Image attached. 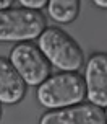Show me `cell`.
<instances>
[{
  "label": "cell",
  "instance_id": "cell-1",
  "mask_svg": "<svg viewBox=\"0 0 107 124\" xmlns=\"http://www.w3.org/2000/svg\"><path fill=\"white\" fill-rule=\"evenodd\" d=\"M38 101L45 109H62L84 101L86 85L78 72H58L49 75L36 92Z\"/></svg>",
  "mask_w": 107,
  "mask_h": 124
},
{
  "label": "cell",
  "instance_id": "cell-2",
  "mask_svg": "<svg viewBox=\"0 0 107 124\" xmlns=\"http://www.w3.org/2000/svg\"><path fill=\"white\" fill-rule=\"evenodd\" d=\"M38 47L50 65L60 72H78L84 65V54L80 44L67 31L47 26L38 38Z\"/></svg>",
  "mask_w": 107,
  "mask_h": 124
},
{
  "label": "cell",
  "instance_id": "cell-3",
  "mask_svg": "<svg viewBox=\"0 0 107 124\" xmlns=\"http://www.w3.org/2000/svg\"><path fill=\"white\" fill-rule=\"evenodd\" d=\"M47 28L41 12L25 7L0 10V43H26L38 39Z\"/></svg>",
  "mask_w": 107,
  "mask_h": 124
},
{
  "label": "cell",
  "instance_id": "cell-4",
  "mask_svg": "<svg viewBox=\"0 0 107 124\" xmlns=\"http://www.w3.org/2000/svg\"><path fill=\"white\" fill-rule=\"evenodd\" d=\"M8 61L23 78L26 87H39L50 75V64L32 41L18 43L12 49Z\"/></svg>",
  "mask_w": 107,
  "mask_h": 124
},
{
  "label": "cell",
  "instance_id": "cell-5",
  "mask_svg": "<svg viewBox=\"0 0 107 124\" xmlns=\"http://www.w3.org/2000/svg\"><path fill=\"white\" fill-rule=\"evenodd\" d=\"M86 98L91 105L107 108V52H94L86 61Z\"/></svg>",
  "mask_w": 107,
  "mask_h": 124
},
{
  "label": "cell",
  "instance_id": "cell-6",
  "mask_svg": "<svg viewBox=\"0 0 107 124\" xmlns=\"http://www.w3.org/2000/svg\"><path fill=\"white\" fill-rule=\"evenodd\" d=\"M39 124H106L104 109L91 103H80L62 109H49Z\"/></svg>",
  "mask_w": 107,
  "mask_h": 124
},
{
  "label": "cell",
  "instance_id": "cell-7",
  "mask_svg": "<svg viewBox=\"0 0 107 124\" xmlns=\"http://www.w3.org/2000/svg\"><path fill=\"white\" fill-rule=\"evenodd\" d=\"M26 95V83L12 62L0 56V105H16Z\"/></svg>",
  "mask_w": 107,
  "mask_h": 124
},
{
  "label": "cell",
  "instance_id": "cell-8",
  "mask_svg": "<svg viewBox=\"0 0 107 124\" xmlns=\"http://www.w3.org/2000/svg\"><path fill=\"white\" fill-rule=\"evenodd\" d=\"M81 0H47V15L60 25H68L78 18Z\"/></svg>",
  "mask_w": 107,
  "mask_h": 124
},
{
  "label": "cell",
  "instance_id": "cell-9",
  "mask_svg": "<svg viewBox=\"0 0 107 124\" xmlns=\"http://www.w3.org/2000/svg\"><path fill=\"white\" fill-rule=\"evenodd\" d=\"M18 2L21 7L29 8V10H38V12H41L47 5V0H18Z\"/></svg>",
  "mask_w": 107,
  "mask_h": 124
},
{
  "label": "cell",
  "instance_id": "cell-10",
  "mask_svg": "<svg viewBox=\"0 0 107 124\" xmlns=\"http://www.w3.org/2000/svg\"><path fill=\"white\" fill-rule=\"evenodd\" d=\"M15 0H0V10H5V8H10L13 5Z\"/></svg>",
  "mask_w": 107,
  "mask_h": 124
},
{
  "label": "cell",
  "instance_id": "cell-11",
  "mask_svg": "<svg viewBox=\"0 0 107 124\" xmlns=\"http://www.w3.org/2000/svg\"><path fill=\"white\" fill-rule=\"evenodd\" d=\"M93 3L102 10H107V0H93Z\"/></svg>",
  "mask_w": 107,
  "mask_h": 124
},
{
  "label": "cell",
  "instance_id": "cell-12",
  "mask_svg": "<svg viewBox=\"0 0 107 124\" xmlns=\"http://www.w3.org/2000/svg\"><path fill=\"white\" fill-rule=\"evenodd\" d=\"M104 116H106V124H107V108H104Z\"/></svg>",
  "mask_w": 107,
  "mask_h": 124
},
{
  "label": "cell",
  "instance_id": "cell-13",
  "mask_svg": "<svg viewBox=\"0 0 107 124\" xmlns=\"http://www.w3.org/2000/svg\"><path fill=\"white\" fill-rule=\"evenodd\" d=\"M0 118H2V105H0Z\"/></svg>",
  "mask_w": 107,
  "mask_h": 124
}]
</instances>
